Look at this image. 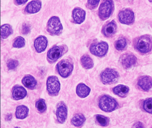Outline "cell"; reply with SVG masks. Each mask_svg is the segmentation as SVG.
Segmentation results:
<instances>
[{
    "mask_svg": "<svg viewBox=\"0 0 152 128\" xmlns=\"http://www.w3.org/2000/svg\"><path fill=\"white\" fill-rule=\"evenodd\" d=\"M99 106L100 108L105 112H112L116 109L118 104L115 100L110 96H102L99 100Z\"/></svg>",
    "mask_w": 152,
    "mask_h": 128,
    "instance_id": "obj_1",
    "label": "cell"
},
{
    "mask_svg": "<svg viewBox=\"0 0 152 128\" xmlns=\"http://www.w3.org/2000/svg\"><path fill=\"white\" fill-rule=\"evenodd\" d=\"M63 26L58 17L54 16L50 19L47 25V30L52 35H59L63 30Z\"/></svg>",
    "mask_w": 152,
    "mask_h": 128,
    "instance_id": "obj_2",
    "label": "cell"
},
{
    "mask_svg": "<svg viewBox=\"0 0 152 128\" xmlns=\"http://www.w3.org/2000/svg\"><path fill=\"white\" fill-rule=\"evenodd\" d=\"M136 47L140 52L147 53L152 48V39L148 36H143L138 39Z\"/></svg>",
    "mask_w": 152,
    "mask_h": 128,
    "instance_id": "obj_3",
    "label": "cell"
},
{
    "mask_svg": "<svg viewBox=\"0 0 152 128\" xmlns=\"http://www.w3.org/2000/svg\"><path fill=\"white\" fill-rule=\"evenodd\" d=\"M113 2L112 1H106L103 2L99 8V15L102 20L108 19L113 12Z\"/></svg>",
    "mask_w": 152,
    "mask_h": 128,
    "instance_id": "obj_4",
    "label": "cell"
},
{
    "mask_svg": "<svg viewBox=\"0 0 152 128\" xmlns=\"http://www.w3.org/2000/svg\"><path fill=\"white\" fill-rule=\"evenodd\" d=\"M101 79L104 84H111L115 83L119 78V74L115 70L107 68L101 73Z\"/></svg>",
    "mask_w": 152,
    "mask_h": 128,
    "instance_id": "obj_5",
    "label": "cell"
},
{
    "mask_svg": "<svg viewBox=\"0 0 152 128\" xmlns=\"http://www.w3.org/2000/svg\"><path fill=\"white\" fill-rule=\"evenodd\" d=\"M108 49V44L104 41L92 44L90 47L91 52L93 55L98 57L104 56L107 52Z\"/></svg>",
    "mask_w": 152,
    "mask_h": 128,
    "instance_id": "obj_6",
    "label": "cell"
},
{
    "mask_svg": "<svg viewBox=\"0 0 152 128\" xmlns=\"http://www.w3.org/2000/svg\"><path fill=\"white\" fill-rule=\"evenodd\" d=\"M57 68L59 74L62 77H68L72 73L73 66L70 61L67 60H63L58 63Z\"/></svg>",
    "mask_w": 152,
    "mask_h": 128,
    "instance_id": "obj_7",
    "label": "cell"
},
{
    "mask_svg": "<svg viewBox=\"0 0 152 128\" xmlns=\"http://www.w3.org/2000/svg\"><path fill=\"white\" fill-rule=\"evenodd\" d=\"M47 89L50 95L56 96L59 92L60 84L59 80L56 76H50L47 80Z\"/></svg>",
    "mask_w": 152,
    "mask_h": 128,
    "instance_id": "obj_8",
    "label": "cell"
},
{
    "mask_svg": "<svg viewBox=\"0 0 152 128\" xmlns=\"http://www.w3.org/2000/svg\"><path fill=\"white\" fill-rule=\"evenodd\" d=\"M120 61L122 65L124 68L128 69L132 67L136 64L137 58L132 54L126 53L121 57Z\"/></svg>",
    "mask_w": 152,
    "mask_h": 128,
    "instance_id": "obj_9",
    "label": "cell"
},
{
    "mask_svg": "<svg viewBox=\"0 0 152 128\" xmlns=\"http://www.w3.org/2000/svg\"><path fill=\"white\" fill-rule=\"evenodd\" d=\"M119 20L122 24L129 25L134 21V12L129 9L121 11L119 13Z\"/></svg>",
    "mask_w": 152,
    "mask_h": 128,
    "instance_id": "obj_10",
    "label": "cell"
},
{
    "mask_svg": "<svg viewBox=\"0 0 152 128\" xmlns=\"http://www.w3.org/2000/svg\"><path fill=\"white\" fill-rule=\"evenodd\" d=\"M67 108L64 102H61L58 105L56 115L58 121L63 123L65 121L67 116Z\"/></svg>",
    "mask_w": 152,
    "mask_h": 128,
    "instance_id": "obj_11",
    "label": "cell"
},
{
    "mask_svg": "<svg viewBox=\"0 0 152 128\" xmlns=\"http://www.w3.org/2000/svg\"><path fill=\"white\" fill-rule=\"evenodd\" d=\"M48 40L45 36H41L36 38L34 41V46L37 52H42L44 51L48 45Z\"/></svg>",
    "mask_w": 152,
    "mask_h": 128,
    "instance_id": "obj_12",
    "label": "cell"
},
{
    "mask_svg": "<svg viewBox=\"0 0 152 128\" xmlns=\"http://www.w3.org/2000/svg\"><path fill=\"white\" fill-rule=\"evenodd\" d=\"M139 86L144 90L148 91L152 89V79L148 76H143L138 81Z\"/></svg>",
    "mask_w": 152,
    "mask_h": 128,
    "instance_id": "obj_13",
    "label": "cell"
},
{
    "mask_svg": "<svg viewBox=\"0 0 152 128\" xmlns=\"http://www.w3.org/2000/svg\"><path fill=\"white\" fill-rule=\"evenodd\" d=\"M72 16L75 22L80 24L85 20L86 12L81 8H76L73 11Z\"/></svg>",
    "mask_w": 152,
    "mask_h": 128,
    "instance_id": "obj_14",
    "label": "cell"
},
{
    "mask_svg": "<svg viewBox=\"0 0 152 128\" xmlns=\"http://www.w3.org/2000/svg\"><path fill=\"white\" fill-rule=\"evenodd\" d=\"M62 54V50L59 46H54L48 53V57L50 61L55 62L60 58Z\"/></svg>",
    "mask_w": 152,
    "mask_h": 128,
    "instance_id": "obj_15",
    "label": "cell"
},
{
    "mask_svg": "<svg viewBox=\"0 0 152 128\" xmlns=\"http://www.w3.org/2000/svg\"><path fill=\"white\" fill-rule=\"evenodd\" d=\"M41 6L42 3L41 1H32L27 4L25 11L29 13H36L40 10Z\"/></svg>",
    "mask_w": 152,
    "mask_h": 128,
    "instance_id": "obj_16",
    "label": "cell"
},
{
    "mask_svg": "<svg viewBox=\"0 0 152 128\" xmlns=\"http://www.w3.org/2000/svg\"><path fill=\"white\" fill-rule=\"evenodd\" d=\"M117 25L114 21L107 24L103 29L104 34L107 37L113 36L116 31Z\"/></svg>",
    "mask_w": 152,
    "mask_h": 128,
    "instance_id": "obj_17",
    "label": "cell"
},
{
    "mask_svg": "<svg viewBox=\"0 0 152 128\" xmlns=\"http://www.w3.org/2000/svg\"><path fill=\"white\" fill-rule=\"evenodd\" d=\"M13 96L16 100L24 98L27 94V92L24 88L20 86H16L13 89Z\"/></svg>",
    "mask_w": 152,
    "mask_h": 128,
    "instance_id": "obj_18",
    "label": "cell"
},
{
    "mask_svg": "<svg viewBox=\"0 0 152 128\" xmlns=\"http://www.w3.org/2000/svg\"><path fill=\"white\" fill-rule=\"evenodd\" d=\"M90 91V89L83 83L79 84L76 88V93L81 98L87 97L89 94Z\"/></svg>",
    "mask_w": 152,
    "mask_h": 128,
    "instance_id": "obj_19",
    "label": "cell"
},
{
    "mask_svg": "<svg viewBox=\"0 0 152 128\" xmlns=\"http://www.w3.org/2000/svg\"><path fill=\"white\" fill-rule=\"evenodd\" d=\"M22 82L25 87L31 89H34L37 84V81L35 78L29 75L24 77L22 80Z\"/></svg>",
    "mask_w": 152,
    "mask_h": 128,
    "instance_id": "obj_20",
    "label": "cell"
},
{
    "mask_svg": "<svg viewBox=\"0 0 152 128\" xmlns=\"http://www.w3.org/2000/svg\"><path fill=\"white\" fill-rule=\"evenodd\" d=\"M114 93L122 97H126L129 92V87L124 85H118L113 89Z\"/></svg>",
    "mask_w": 152,
    "mask_h": 128,
    "instance_id": "obj_21",
    "label": "cell"
},
{
    "mask_svg": "<svg viewBox=\"0 0 152 128\" xmlns=\"http://www.w3.org/2000/svg\"><path fill=\"white\" fill-rule=\"evenodd\" d=\"M29 113V109L24 105L18 106L16 111V116L18 119H23L26 117Z\"/></svg>",
    "mask_w": 152,
    "mask_h": 128,
    "instance_id": "obj_22",
    "label": "cell"
},
{
    "mask_svg": "<svg viewBox=\"0 0 152 128\" xmlns=\"http://www.w3.org/2000/svg\"><path fill=\"white\" fill-rule=\"evenodd\" d=\"M81 62L83 66L86 69H90L94 65L93 60L88 55H83L81 58Z\"/></svg>",
    "mask_w": 152,
    "mask_h": 128,
    "instance_id": "obj_23",
    "label": "cell"
},
{
    "mask_svg": "<svg viewBox=\"0 0 152 128\" xmlns=\"http://www.w3.org/2000/svg\"><path fill=\"white\" fill-rule=\"evenodd\" d=\"M13 33L12 27L9 24H5L1 26V36L3 39L7 38Z\"/></svg>",
    "mask_w": 152,
    "mask_h": 128,
    "instance_id": "obj_24",
    "label": "cell"
},
{
    "mask_svg": "<svg viewBox=\"0 0 152 128\" xmlns=\"http://www.w3.org/2000/svg\"><path fill=\"white\" fill-rule=\"evenodd\" d=\"M84 116L80 114L75 115L72 119V122L73 125L76 127H80L83 124L85 121Z\"/></svg>",
    "mask_w": 152,
    "mask_h": 128,
    "instance_id": "obj_25",
    "label": "cell"
},
{
    "mask_svg": "<svg viewBox=\"0 0 152 128\" xmlns=\"http://www.w3.org/2000/svg\"><path fill=\"white\" fill-rule=\"evenodd\" d=\"M127 46V41L124 38L118 39L115 43V47L118 50H122Z\"/></svg>",
    "mask_w": 152,
    "mask_h": 128,
    "instance_id": "obj_26",
    "label": "cell"
},
{
    "mask_svg": "<svg viewBox=\"0 0 152 128\" xmlns=\"http://www.w3.org/2000/svg\"><path fill=\"white\" fill-rule=\"evenodd\" d=\"M143 108L145 111L152 113V98H149L144 101Z\"/></svg>",
    "mask_w": 152,
    "mask_h": 128,
    "instance_id": "obj_27",
    "label": "cell"
},
{
    "mask_svg": "<svg viewBox=\"0 0 152 128\" xmlns=\"http://www.w3.org/2000/svg\"><path fill=\"white\" fill-rule=\"evenodd\" d=\"M25 45V39L22 36H18L15 39L13 46L15 48H23Z\"/></svg>",
    "mask_w": 152,
    "mask_h": 128,
    "instance_id": "obj_28",
    "label": "cell"
},
{
    "mask_svg": "<svg viewBox=\"0 0 152 128\" xmlns=\"http://www.w3.org/2000/svg\"><path fill=\"white\" fill-rule=\"evenodd\" d=\"M96 119L99 124L103 126H106L109 124V119L104 116L97 115L96 116Z\"/></svg>",
    "mask_w": 152,
    "mask_h": 128,
    "instance_id": "obj_29",
    "label": "cell"
},
{
    "mask_svg": "<svg viewBox=\"0 0 152 128\" xmlns=\"http://www.w3.org/2000/svg\"><path fill=\"white\" fill-rule=\"evenodd\" d=\"M36 107L39 112L43 113L47 109V105L45 100L43 99H39L36 102Z\"/></svg>",
    "mask_w": 152,
    "mask_h": 128,
    "instance_id": "obj_30",
    "label": "cell"
},
{
    "mask_svg": "<svg viewBox=\"0 0 152 128\" xmlns=\"http://www.w3.org/2000/svg\"><path fill=\"white\" fill-rule=\"evenodd\" d=\"M18 62L15 60H10L7 62V67L9 69L13 70L15 69L18 66Z\"/></svg>",
    "mask_w": 152,
    "mask_h": 128,
    "instance_id": "obj_31",
    "label": "cell"
},
{
    "mask_svg": "<svg viewBox=\"0 0 152 128\" xmlns=\"http://www.w3.org/2000/svg\"><path fill=\"white\" fill-rule=\"evenodd\" d=\"M31 31V26L29 24L24 23L22 27V33L23 34L26 35L29 33Z\"/></svg>",
    "mask_w": 152,
    "mask_h": 128,
    "instance_id": "obj_32",
    "label": "cell"
},
{
    "mask_svg": "<svg viewBox=\"0 0 152 128\" xmlns=\"http://www.w3.org/2000/svg\"><path fill=\"white\" fill-rule=\"evenodd\" d=\"M99 1H88V3L91 9H94L98 5Z\"/></svg>",
    "mask_w": 152,
    "mask_h": 128,
    "instance_id": "obj_33",
    "label": "cell"
},
{
    "mask_svg": "<svg viewBox=\"0 0 152 128\" xmlns=\"http://www.w3.org/2000/svg\"><path fill=\"white\" fill-rule=\"evenodd\" d=\"M132 128H145V127L142 123L140 122H137L133 124Z\"/></svg>",
    "mask_w": 152,
    "mask_h": 128,
    "instance_id": "obj_34",
    "label": "cell"
},
{
    "mask_svg": "<svg viewBox=\"0 0 152 128\" xmlns=\"http://www.w3.org/2000/svg\"><path fill=\"white\" fill-rule=\"evenodd\" d=\"M15 2L18 4H22L26 3V2H27V1H19V0L18 1L17 0V1H15Z\"/></svg>",
    "mask_w": 152,
    "mask_h": 128,
    "instance_id": "obj_35",
    "label": "cell"
},
{
    "mask_svg": "<svg viewBox=\"0 0 152 128\" xmlns=\"http://www.w3.org/2000/svg\"><path fill=\"white\" fill-rule=\"evenodd\" d=\"M12 116L11 114H9L6 116V120H7V121H10L11 120V118H12Z\"/></svg>",
    "mask_w": 152,
    "mask_h": 128,
    "instance_id": "obj_36",
    "label": "cell"
},
{
    "mask_svg": "<svg viewBox=\"0 0 152 128\" xmlns=\"http://www.w3.org/2000/svg\"><path fill=\"white\" fill-rule=\"evenodd\" d=\"M19 128V127H16V128Z\"/></svg>",
    "mask_w": 152,
    "mask_h": 128,
    "instance_id": "obj_37",
    "label": "cell"
}]
</instances>
